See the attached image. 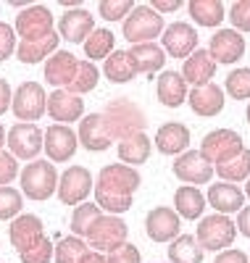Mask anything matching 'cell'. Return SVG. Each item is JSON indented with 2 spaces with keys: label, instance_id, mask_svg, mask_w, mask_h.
<instances>
[{
  "label": "cell",
  "instance_id": "6da1fadb",
  "mask_svg": "<svg viewBox=\"0 0 250 263\" xmlns=\"http://www.w3.org/2000/svg\"><path fill=\"white\" fill-rule=\"evenodd\" d=\"M142 184L137 168H132L127 163H108L98 174V184H95V203L100 211L119 216L127 213L134 205V192Z\"/></svg>",
  "mask_w": 250,
  "mask_h": 263
},
{
  "label": "cell",
  "instance_id": "7a4b0ae2",
  "mask_svg": "<svg viewBox=\"0 0 250 263\" xmlns=\"http://www.w3.org/2000/svg\"><path fill=\"white\" fill-rule=\"evenodd\" d=\"M105 132L111 135V140H129L134 135L145 132L148 126V116L145 111L129 98H113L105 103V108L100 111Z\"/></svg>",
  "mask_w": 250,
  "mask_h": 263
},
{
  "label": "cell",
  "instance_id": "3957f363",
  "mask_svg": "<svg viewBox=\"0 0 250 263\" xmlns=\"http://www.w3.org/2000/svg\"><path fill=\"white\" fill-rule=\"evenodd\" d=\"M124 40L132 42V45H145V42H153L155 37L164 34V16L155 8H150V3H140L134 6V11L124 18Z\"/></svg>",
  "mask_w": 250,
  "mask_h": 263
},
{
  "label": "cell",
  "instance_id": "277c9868",
  "mask_svg": "<svg viewBox=\"0 0 250 263\" xmlns=\"http://www.w3.org/2000/svg\"><path fill=\"white\" fill-rule=\"evenodd\" d=\"M235 237H237V224L232 221L229 216H224V213L203 216L198 221L195 239L200 242L203 250H213V253L229 250L232 242H235Z\"/></svg>",
  "mask_w": 250,
  "mask_h": 263
},
{
  "label": "cell",
  "instance_id": "5b68a950",
  "mask_svg": "<svg viewBox=\"0 0 250 263\" xmlns=\"http://www.w3.org/2000/svg\"><path fill=\"white\" fill-rule=\"evenodd\" d=\"M21 192L29 200H50L58 192V174L56 166L48 161H32L21 168Z\"/></svg>",
  "mask_w": 250,
  "mask_h": 263
},
{
  "label": "cell",
  "instance_id": "8992f818",
  "mask_svg": "<svg viewBox=\"0 0 250 263\" xmlns=\"http://www.w3.org/2000/svg\"><path fill=\"white\" fill-rule=\"evenodd\" d=\"M11 111L21 124H32L48 114V95H45L40 82H21L13 90Z\"/></svg>",
  "mask_w": 250,
  "mask_h": 263
},
{
  "label": "cell",
  "instance_id": "52a82bcc",
  "mask_svg": "<svg viewBox=\"0 0 250 263\" xmlns=\"http://www.w3.org/2000/svg\"><path fill=\"white\" fill-rule=\"evenodd\" d=\"M127 234H129V227L124 224V218L119 216H111V213H103L98 221L93 224V229L87 232V245L90 250H98V253H111L127 242Z\"/></svg>",
  "mask_w": 250,
  "mask_h": 263
},
{
  "label": "cell",
  "instance_id": "ba28073f",
  "mask_svg": "<svg viewBox=\"0 0 250 263\" xmlns=\"http://www.w3.org/2000/svg\"><path fill=\"white\" fill-rule=\"evenodd\" d=\"M8 150L16 161H34L40 156V150L45 147V132L37 124H16L8 132Z\"/></svg>",
  "mask_w": 250,
  "mask_h": 263
},
{
  "label": "cell",
  "instance_id": "9c48e42d",
  "mask_svg": "<svg viewBox=\"0 0 250 263\" xmlns=\"http://www.w3.org/2000/svg\"><path fill=\"white\" fill-rule=\"evenodd\" d=\"M242 150H245L242 137L237 135L235 129H213V132H208V135L203 137V142H200V153H203V156H206L211 163H224V161L240 156Z\"/></svg>",
  "mask_w": 250,
  "mask_h": 263
},
{
  "label": "cell",
  "instance_id": "30bf717a",
  "mask_svg": "<svg viewBox=\"0 0 250 263\" xmlns=\"http://www.w3.org/2000/svg\"><path fill=\"white\" fill-rule=\"evenodd\" d=\"M93 192V174L84 166H69L58 179V197L63 205H82L84 197Z\"/></svg>",
  "mask_w": 250,
  "mask_h": 263
},
{
  "label": "cell",
  "instance_id": "8fae6325",
  "mask_svg": "<svg viewBox=\"0 0 250 263\" xmlns=\"http://www.w3.org/2000/svg\"><path fill=\"white\" fill-rule=\"evenodd\" d=\"M79 147V137L69 124H53L45 129V153L53 163H66L74 158V153Z\"/></svg>",
  "mask_w": 250,
  "mask_h": 263
},
{
  "label": "cell",
  "instance_id": "7c38bea8",
  "mask_svg": "<svg viewBox=\"0 0 250 263\" xmlns=\"http://www.w3.org/2000/svg\"><path fill=\"white\" fill-rule=\"evenodd\" d=\"M213 166L211 161L203 156L200 150H187V153H182V156H176L174 161V177L179 182H185V184H208L211 177H213Z\"/></svg>",
  "mask_w": 250,
  "mask_h": 263
},
{
  "label": "cell",
  "instance_id": "4fadbf2b",
  "mask_svg": "<svg viewBox=\"0 0 250 263\" xmlns=\"http://www.w3.org/2000/svg\"><path fill=\"white\" fill-rule=\"evenodd\" d=\"M179 229H182V218L174 208H166V205H158L153 211H148L145 216V234L153 239V242H174L179 237Z\"/></svg>",
  "mask_w": 250,
  "mask_h": 263
},
{
  "label": "cell",
  "instance_id": "5bb4252c",
  "mask_svg": "<svg viewBox=\"0 0 250 263\" xmlns=\"http://www.w3.org/2000/svg\"><path fill=\"white\" fill-rule=\"evenodd\" d=\"M13 29L21 40L48 37V34H53V13L45 6H27L24 11H19Z\"/></svg>",
  "mask_w": 250,
  "mask_h": 263
},
{
  "label": "cell",
  "instance_id": "9a60e30c",
  "mask_svg": "<svg viewBox=\"0 0 250 263\" xmlns=\"http://www.w3.org/2000/svg\"><path fill=\"white\" fill-rule=\"evenodd\" d=\"M161 42H164V50L171 55V58H182L187 61L195 50H198V32L195 27L185 24V21H174V24H169L161 34Z\"/></svg>",
  "mask_w": 250,
  "mask_h": 263
},
{
  "label": "cell",
  "instance_id": "2e32d148",
  "mask_svg": "<svg viewBox=\"0 0 250 263\" xmlns=\"http://www.w3.org/2000/svg\"><path fill=\"white\" fill-rule=\"evenodd\" d=\"M95 27V16L90 13L87 8H69L61 16V24H58V34L61 40H69L74 45H82L87 42V37L93 34Z\"/></svg>",
  "mask_w": 250,
  "mask_h": 263
},
{
  "label": "cell",
  "instance_id": "e0dca14e",
  "mask_svg": "<svg viewBox=\"0 0 250 263\" xmlns=\"http://www.w3.org/2000/svg\"><path fill=\"white\" fill-rule=\"evenodd\" d=\"M42 218L34 216V213H21L16 216L11 227H8V239H11V245L16 248V253H24L29 250L32 245H37L40 239H42Z\"/></svg>",
  "mask_w": 250,
  "mask_h": 263
},
{
  "label": "cell",
  "instance_id": "ac0fdd59",
  "mask_svg": "<svg viewBox=\"0 0 250 263\" xmlns=\"http://www.w3.org/2000/svg\"><path fill=\"white\" fill-rule=\"evenodd\" d=\"M208 53L216 63H237L245 55V37L237 29H219L208 42Z\"/></svg>",
  "mask_w": 250,
  "mask_h": 263
},
{
  "label": "cell",
  "instance_id": "d6986e66",
  "mask_svg": "<svg viewBox=\"0 0 250 263\" xmlns=\"http://www.w3.org/2000/svg\"><path fill=\"white\" fill-rule=\"evenodd\" d=\"M77 55L69 53V50H58L53 53L48 61H45V82L53 84L56 90H69V84L74 82V74H77Z\"/></svg>",
  "mask_w": 250,
  "mask_h": 263
},
{
  "label": "cell",
  "instance_id": "ffe728a7",
  "mask_svg": "<svg viewBox=\"0 0 250 263\" xmlns=\"http://www.w3.org/2000/svg\"><path fill=\"white\" fill-rule=\"evenodd\" d=\"M48 116L61 124L79 121L84 119V100L72 90H53V95H48Z\"/></svg>",
  "mask_w": 250,
  "mask_h": 263
},
{
  "label": "cell",
  "instance_id": "44dd1931",
  "mask_svg": "<svg viewBox=\"0 0 250 263\" xmlns=\"http://www.w3.org/2000/svg\"><path fill=\"white\" fill-rule=\"evenodd\" d=\"M187 103L192 108V114H198V116H206V119L219 116L224 111V90L213 82L192 87V92L187 95Z\"/></svg>",
  "mask_w": 250,
  "mask_h": 263
},
{
  "label": "cell",
  "instance_id": "7402d4cb",
  "mask_svg": "<svg viewBox=\"0 0 250 263\" xmlns=\"http://www.w3.org/2000/svg\"><path fill=\"white\" fill-rule=\"evenodd\" d=\"M153 145L164 156H182V153H187V145H190V129L182 121H169L155 132Z\"/></svg>",
  "mask_w": 250,
  "mask_h": 263
},
{
  "label": "cell",
  "instance_id": "603a6c76",
  "mask_svg": "<svg viewBox=\"0 0 250 263\" xmlns=\"http://www.w3.org/2000/svg\"><path fill=\"white\" fill-rule=\"evenodd\" d=\"M77 137H79L82 147L90 150V153H103V150L111 147V135L105 132V124H103V116L100 114H87L79 121Z\"/></svg>",
  "mask_w": 250,
  "mask_h": 263
},
{
  "label": "cell",
  "instance_id": "cb8c5ba5",
  "mask_svg": "<svg viewBox=\"0 0 250 263\" xmlns=\"http://www.w3.org/2000/svg\"><path fill=\"white\" fill-rule=\"evenodd\" d=\"M208 205L216 211V213H240L245 208V192L237 187V184H229V182H219V184H211L208 187Z\"/></svg>",
  "mask_w": 250,
  "mask_h": 263
},
{
  "label": "cell",
  "instance_id": "d4e9b609",
  "mask_svg": "<svg viewBox=\"0 0 250 263\" xmlns=\"http://www.w3.org/2000/svg\"><path fill=\"white\" fill-rule=\"evenodd\" d=\"M216 61H213V55L208 53V48H198L187 61H185V66H182V77H185V82L187 84H195V87H200V84H208L213 77H216Z\"/></svg>",
  "mask_w": 250,
  "mask_h": 263
},
{
  "label": "cell",
  "instance_id": "484cf974",
  "mask_svg": "<svg viewBox=\"0 0 250 263\" xmlns=\"http://www.w3.org/2000/svg\"><path fill=\"white\" fill-rule=\"evenodd\" d=\"M129 55L134 58V66H137V74H145L148 79L155 77L158 71H164L166 66V50L155 42H145V45H132Z\"/></svg>",
  "mask_w": 250,
  "mask_h": 263
},
{
  "label": "cell",
  "instance_id": "4316f807",
  "mask_svg": "<svg viewBox=\"0 0 250 263\" xmlns=\"http://www.w3.org/2000/svg\"><path fill=\"white\" fill-rule=\"evenodd\" d=\"M155 95L166 108H179L187 100V82L179 71H164L155 82Z\"/></svg>",
  "mask_w": 250,
  "mask_h": 263
},
{
  "label": "cell",
  "instance_id": "83f0119b",
  "mask_svg": "<svg viewBox=\"0 0 250 263\" xmlns=\"http://www.w3.org/2000/svg\"><path fill=\"white\" fill-rule=\"evenodd\" d=\"M174 211L179 213V218L187 221H200L203 211H206V195L192 184H182L174 192Z\"/></svg>",
  "mask_w": 250,
  "mask_h": 263
},
{
  "label": "cell",
  "instance_id": "f1b7e54d",
  "mask_svg": "<svg viewBox=\"0 0 250 263\" xmlns=\"http://www.w3.org/2000/svg\"><path fill=\"white\" fill-rule=\"evenodd\" d=\"M58 42H61V34H56V32L48 37H40V40H21L16 48V58L21 63L48 61L53 53H58Z\"/></svg>",
  "mask_w": 250,
  "mask_h": 263
},
{
  "label": "cell",
  "instance_id": "f546056e",
  "mask_svg": "<svg viewBox=\"0 0 250 263\" xmlns=\"http://www.w3.org/2000/svg\"><path fill=\"white\" fill-rule=\"evenodd\" d=\"M103 74L113 84H127L137 77V66H134V58L129 55V50H113L103 61Z\"/></svg>",
  "mask_w": 250,
  "mask_h": 263
},
{
  "label": "cell",
  "instance_id": "4dcf8cb0",
  "mask_svg": "<svg viewBox=\"0 0 250 263\" xmlns=\"http://www.w3.org/2000/svg\"><path fill=\"white\" fill-rule=\"evenodd\" d=\"M150 150H153V140L145 135V132H140V135L119 142V158H121V163L134 168V166H140L150 158Z\"/></svg>",
  "mask_w": 250,
  "mask_h": 263
},
{
  "label": "cell",
  "instance_id": "1f68e13d",
  "mask_svg": "<svg viewBox=\"0 0 250 263\" xmlns=\"http://www.w3.org/2000/svg\"><path fill=\"white\" fill-rule=\"evenodd\" d=\"M187 8H190L192 21L200 27H219L226 16L221 0H190Z\"/></svg>",
  "mask_w": 250,
  "mask_h": 263
},
{
  "label": "cell",
  "instance_id": "d6a6232c",
  "mask_svg": "<svg viewBox=\"0 0 250 263\" xmlns=\"http://www.w3.org/2000/svg\"><path fill=\"white\" fill-rule=\"evenodd\" d=\"M171 263H203V248L192 234H179L169 245Z\"/></svg>",
  "mask_w": 250,
  "mask_h": 263
},
{
  "label": "cell",
  "instance_id": "836d02e7",
  "mask_svg": "<svg viewBox=\"0 0 250 263\" xmlns=\"http://www.w3.org/2000/svg\"><path fill=\"white\" fill-rule=\"evenodd\" d=\"M216 174L229 182V184H237V182H247L250 179V150L245 147L240 156L224 161V163H216Z\"/></svg>",
  "mask_w": 250,
  "mask_h": 263
},
{
  "label": "cell",
  "instance_id": "e575fe53",
  "mask_svg": "<svg viewBox=\"0 0 250 263\" xmlns=\"http://www.w3.org/2000/svg\"><path fill=\"white\" fill-rule=\"evenodd\" d=\"M113 50H116V37L111 29H95L84 42V55L90 61H105Z\"/></svg>",
  "mask_w": 250,
  "mask_h": 263
},
{
  "label": "cell",
  "instance_id": "d590c367",
  "mask_svg": "<svg viewBox=\"0 0 250 263\" xmlns=\"http://www.w3.org/2000/svg\"><path fill=\"white\" fill-rule=\"evenodd\" d=\"M87 253H90L87 239L74 237V234H72V237H58L53 260H56V263H79Z\"/></svg>",
  "mask_w": 250,
  "mask_h": 263
},
{
  "label": "cell",
  "instance_id": "8d00e7d4",
  "mask_svg": "<svg viewBox=\"0 0 250 263\" xmlns=\"http://www.w3.org/2000/svg\"><path fill=\"white\" fill-rule=\"evenodd\" d=\"M98 82H100V71H98V66L93 63V61H79V66H77V74H74V82L69 84V90L74 92V95H87V92H93L95 87H98Z\"/></svg>",
  "mask_w": 250,
  "mask_h": 263
},
{
  "label": "cell",
  "instance_id": "74e56055",
  "mask_svg": "<svg viewBox=\"0 0 250 263\" xmlns=\"http://www.w3.org/2000/svg\"><path fill=\"white\" fill-rule=\"evenodd\" d=\"M100 216H103V211H100L98 203H82V205H77L74 213H72V234L84 239L87 232L93 229V224L98 221Z\"/></svg>",
  "mask_w": 250,
  "mask_h": 263
},
{
  "label": "cell",
  "instance_id": "f35d334b",
  "mask_svg": "<svg viewBox=\"0 0 250 263\" xmlns=\"http://www.w3.org/2000/svg\"><path fill=\"white\" fill-rule=\"evenodd\" d=\"M24 208V192L13 187H0V221H13Z\"/></svg>",
  "mask_w": 250,
  "mask_h": 263
},
{
  "label": "cell",
  "instance_id": "ab89813d",
  "mask_svg": "<svg viewBox=\"0 0 250 263\" xmlns=\"http://www.w3.org/2000/svg\"><path fill=\"white\" fill-rule=\"evenodd\" d=\"M224 92L232 100H250V69H235L224 82Z\"/></svg>",
  "mask_w": 250,
  "mask_h": 263
},
{
  "label": "cell",
  "instance_id": "60d3db41",
  "mask_svg": "<svg viewBox=\"0 0 250 263\" xmlns=\"http://www.w3.org/2000/svg\"><path fill=\"white\" fill-rule=\"evenodd\" d=\"M98 11L105 21H121L124 24V18L134 11V3L132 0H100Z\"/></svg>",
  "mask_w": 250,
  "mask_h": 263
},
{
  "label": "cell",
  "instance_id": "b9f144b4",
  "mask_svg": "<svg viewBox=\"0 0 250 263\" xmlns=\"http://www.w3.org/2000/svg\"><path fill=\"white\" fill-rule=\"evenodd\" d=\"M53 253H56V245L50 242L48 237H42L37 245H32L24 253H19V258H21V263H50Z\"/></svg>",
  "mask_w": 250,
  "mask_h": 263
},
{
  "label": "cell",
  "instance_id": "7bdbcfd3",
  "mask_svg": "<svg viewBox=\"0 0 250 263\" xmlns=\"http://www.w3.org/2000/svg\"><path fill=\"white\" fill-rule=\"evenodd\" d=\"M229 21L240 34L250 32V0H237V3L229 8Z\"/></svg>",
  "mask_w": 250,
  "mask_h": 263
},
{
  "label": "cell",
  "instance_id": "ee69618b",
  "mask_svg": "<svg viewBox=\"0 0 250 263\" xmlns=\"http://www.w3.org/2000/svg\"><path fill=\"white\" fill-rule=\"evenodd\" d=\"M16 29L6 21H0V61H8L16 53Z\"/></svg>",
  "mask_w": 250,
  "mask_h": 263
},
{
  "label": "cell",
  "instance_id": "f6af8a7d",
  "mask_svg": "<svg viewBox=\"0 0 250 263\" xmlns=\"http://www.w3.org/2000/svg\"><path fill=\"white\" fill-rule=\"evenodd\" d=\"M19 177V163L11 153H0V187H8Z\"/></svg>",
  "mask_w": 250,
  "mask_h": 263
},
{
  "label": "cell",
  "instance_id": "bcb514c9",
  "mask_svg": "<svg viewBox=\"0 0 250 263\" xmlns=\"http://www.w3.org/2000/svg\"><path fill=\"white\" fill-rule=\"evenodd\" d=\"M108 263H142V258H140V250L134 245L124 242L121 248L108 253Z\"/></svg>",
  "mask_w": 250,
  "mask_h": 263
},
{
  "label": "cell",
  "instance_id": "7dc6e473",
  "mask_svg": "<svg viewBox=\"0 0 250 263\" xmlns=\"http://www.w3.org/2000/svg\"><path fill=\"white\" fill-rule=\"evenodd\" d=\"M213 263H250V260H247V255H245L242 250L229 248V250H221V253L216 255V260H213Z\"/></svg>",
  "mask_w": 250,
  "mask_h": 263
},
{
  "label": "cell",
  "instance_id": "c3c4849f",
  "mask_svg": "<svg viewBox=\"0 0 250 263\" xmlns=\"http://www.w3.org/2000/svg\"><path fill=\"white\" fill-rule=\"evenodd\" d=\"M13 103V90H11V84L6 79H0V116H3L8 108Z\"/></svg>",
  "mask_w": 250,
  "mask_h": 263
},
{
  "label": "cell",
  "instance_id": "681fc988",
  "mask_svg": "<svg viewBox=\"0 0 250 263\" xmlns=\"http://www.w3.org/2000/svg\"><path fill=\"white\" fill-rule=\"evenodd\" d=\"M235 224H237V232H240L242 237L250 239V205L242 208V211L237 213V221H235Z\"/></svg>",
  "mask_w": 250,
  "mask_h": 263
},
{
  "label": "cell",
  "instance_id": "f907efd6",
  "mask_svg": "<svg viewBox=\"0 0 250 263\" xmlns=\"http://www.w3.org/2000/svg\"><path fill=\"white\" fill-rule=\"evenodd\" d=\"M150 8H155L158 13H171V11L182 8V0H153Z\"/></svg>",
  "mask_w": 250,
  "mask_h": 263
},
{
  "label": "cell",
  "instance_id": "816d5d0a",
  "mask_svg": "<svg viewBox=\"0 0 250 263\" xmlns=\"http://www.w3.org/2000/svg\"><path fill=\"white\" fill-rule=\"evenodd\" d=\"M79 263H108V258H105L103 253H98V250H90V253H87V255H84Z\"/></svg>",
  "mask_w": 250,
  "mask_h": 263
},
{
  "label": "cell",
  "instance_id": "f5cc1de1",
  "mask_svg": "<svg viewBox=\"0 0 250 263\" xmlns=\"http://www.w3.org/2000/svg\"><path fill=\"white\" fill-rule=\"evenodd\" d=\"M8 142V132L3 129V124H0V153H3V145Z\"/></svg>",
  "mask_w": 250,
  "mask_h": 263
},
{
  "label": "cell",
  "instance_id": "db71d44e",
  "mask_svg": "<svg viewBox=\"0 0 250 263\" xmlns=\"http://www.w3.org/2000/svg\"><path fill=\"white\" fill-rule=\"evenodd\" d=\"M245 195L250 197V179H247V184H245Z\"/></svg>",
  "mask_w": 250,
  "mask_h": 263
},
{
  "label": "cell",
  "instance_id": "11a10c76",
  "mask_svg": "<svg viewBox=\"0 0 250 263\" xmlns=\"http://www.w3.org/2000/svg\"><path fill=\"white\" fill-rule=\"evenodd\" d=\"M245 116H247V124H250V105H247V114Z\"/></svg>",
  "mask_w": 250,
  "mask_h": 263
}]
</instances>
